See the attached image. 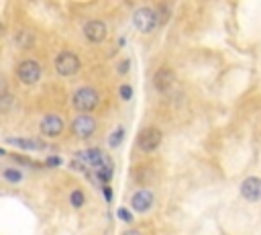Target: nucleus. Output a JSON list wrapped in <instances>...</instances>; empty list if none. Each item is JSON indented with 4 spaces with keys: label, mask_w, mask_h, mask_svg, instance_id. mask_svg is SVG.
<instances>
[{
    "label": "nucleus",
    "mask_w": 261,
    "mask_h": 235,
    "mask_svg": "<svg viewBox=\"0 0 261 235\" xmlns=\"http://www.w3.org/2000/svg\"><path fill=\"white\" fill-rule=\"evenodd\" d=\"M118 217H120L122 221H126V223H130V221H133V215H130L126 209H118Z\"/></svg>",
    "instance_id": "6ab92c4d"
},
{
    "label": "nucleus",
    "mask_w": 261,
    "mask_h": 235,
    "mask_svg": "<svg viewBox=\"0 0 261 235\" xmlns=\"http://www.w3.org/2000/svg\"><path fill=\"white\" fill-rule=\"evenodd\" d=\"M76 158L78 160H82L84 164H88V166H94L96 170L98 168H102L104 164H108L110 160L102 154V152H98V150H88V152H80V154H76Z\"/></svg>",
    "instance_id": "f8f14e48"
},
{
    "label": "nucleus",
    "mask_w": 261,
    "mask_h": 235,
    "mask_svg": "<svg viewBox=\"0 0 261 235\" xmlns=\"http://www.w3.org/2000/svg\"><path fill=\"white\" fill-rule=\"evenodd\" d=\"M5 154H7V152H5V150H0V156H5Z\"/></svg>",
    "instance_id": "b1692460"
},
{
    "label": "nucleus",
    "mask_w": 261,
    "mask_h": 235,
    "mask_svg": "<svg viewBox=\"0 0 261 235\" xmlns=\"http://www.w3.org/2000/svg\"><path fill=\"white\" fill-rule=\"evenodd\" d=\"M15 41H17L21 47H25V49H27V47L33 43V35H31V33H27V31H21V33H19V39H15Z\"/></svg>",
    "instance_id": "2eb2a0df"
},
{
    "label": "nucleus",
    "mask_w": 261,
    "mask_h": 235,
    "mask_svg": "<svg viewBox=\"0 0 261 235\" xmlns=\"http://www.w3.org/2000/svg\"><path fill=\"white\" fill-rule=\"evenodd\" d=\"M72 102H74L76 110H80V112H92L98 106V102H100V96H98V92L94 90V88L82 86V88H78V90L74 92Z\"/></svg>",
    "instance_id": "f257e3e1"
},
{
    "label": "nucleus",
    "mask_w": 261,
    "mask_h": 235,
    "mask_svg": "<svg viewBox=\"0 0 261 235\" xmlns=\"http://www.w3.org/2000/svg\"><path fill=\"white\" fill-rule=\"evenodd\" d=\"M59 164H61L59 158H49V160H47V166H53V168H55V166H59Z\"/></svg>",
    "instance_id": "aec40b11"
},
{
    "label": "nucleus",
    "mask_w": 261,
    "mask_h": 235,
    "mask_svg": "<svg viewBox=\"0 0 261 235\" xmlns=\"http://www.w3.org/2000/svg\"><path fill=\"white\" fill-rule=\"evenodd\" d=\"M72 131H74V135L78 139H88L96 131V119L90 116V114H78L74 119V123H72Z\"/></svg>",
    "instance_id": "39448f33"
},
{
    "label": "nucleus",
    "mask_w": 261,
    "mask_h": 235,
    "mask_svg": "<svg viewBox=\"0 0 261 235\" xmlns=\"http://www.w3.org/2000/svg\"><path fill=\"white\" fill-rule=\"evenodd\" d=\"M130 207L137 213H147L153 207V194L149 190H139L130 196Z\"/></svg>",
    "instance_id": "9b49d317"
},
{
    "label": "nucleus",
    "mask_w": 261,
    "mask_h": 235,
    "mask_svg": "<svg viewBox=\"0 0 261 235\" xmlns=\"http://www.w3.org/2000/svg\"><path fill=\"white\" fill-rule=\"evenodd\" d=\"M9 143L17 145V148H23V150H43L45 148V143L39 139H15V137H11Z\"/></svg>",
    "instance_id": "ddd939ff"
},
{
    "label": "nucleus",
    "mask_w": 261,
    "mask_h": 235,
    "mask_svg": "<svg viewBox=\"0 0 261 235\" xmlns=\"http://www.w3.org/2000/svg\"><path fill=\"white\" fill-rule=\"evenodd\" d=\"M3 37H5V25L0 23V39H3Z\"/></svg>",
    "instance_id": "5701e85b"
},
{
    "label": "nucleus",
    "mask_w": 261,
    "mask_h": 235,
    "mask_svg": "<svg viewBox=\"0 0 261 235\" xmlns=\"http://www.w3.org/2000/svg\"><path fill=\"white\" fill-rule=\"evenodd\" d=\"M17 76H19V80L23 84H29V86L39 82V78H41V66H39V62H35V60L21 62L19 68H17Z\"/></svg>",
    "instance_id": "20e7f679"
},
{
    "label": "nucleus",
    "mask_w": 261,
    "mask_h": 235,
    "mask_svg": "<svg viewBox=\"0 0 261 235\" xmlns=\"http://www.w3.org/2000/svg\"><path fill=\"white\" fill-rule=\"evenodd\" d=\"M70 202L74 204V207H82V204H84V192L82 190H74L72 196H70Z\"/></svg>",
    "instance_id": "dca6fc26"
},
{
    "label": "nucleus",
    "mask_w": 261,
    "mask_h": 235,
    "mask_svg": "<svg viewBox=\"0 0 261 235\" xmlns=\"http://www.w3.org/2000/svg\"><path fill=\"white\" fill-rule=\"evenodd\" d=\"M130 96H133V88H130L128 84L120 86V98H122V100H128Z\"/></svg>",
    "instance_id": "a211bd4d"
},
{
    "label": "nucleus",
    "mask_w": 261,
    "mask_h": 235,
    "mask_svg": "<svg viewBox=\"0 0 261 235\" xmlns=\"http://www.w3.org/2000/svg\"><path fill=\"white\" fill-rule=\"evenodd\" d=\"M84 35H86V39L90 43H102L106 39V35H108L106 23L104 21H98V19L88 21L86 27H84Z\"/></svg>",
    "instance_id": "0eeeda50"
},
{
    "label": "nucleus",
    "mask_w": 261,
    "mask_h": 235,
    "mask_svg": "<svg viewBox=\"0 0 261 235\" xmlns=\"http://www.w3.org/2000/svg\"><path fill=\"white\" fill-rule=\"evenodd\" d=\"M3 178L9 180V182H13V184H17V182L23 180V174H21L19 170H15V168H7V170L3 172Z\"/></svg>",
    "instance_id": "4468645a"
},
{
    "label": "nucleus",
    "mask_w": 261,
    "mask_h": 235,
    "mask_svg": "<svg viewBox=\"0 0 261 235\" xmlns=\"http://www.w3.org/2000/svg\"><path fill=\"white\" fill-rule=\"evenodd\" d=\"M63 127H65V123H63V119L59 114H45L41 125H39L41 133L45 137H59L63 133Z\"/></svg>",
    "instance_id": "6e6552de"
},
{
    "label": "nucleus",
    "mask_w": 261,
    "mask_h": 235,
    "mask_svg": "<svg viewBox=\"0 0 261 235\" xmlns=\"http://www.w3.org/2000/svg\"><path fill=\"white\" fill-rule=\"evenodd\" d=\"M133 23H135V27L139 29L141 33H151L153 29L159 25V15L151 7H141L133 15Z\"/></svg>",
    "instance_id": "7ed1b4c3"
},
{
    "label": "nucleus",
    "mask_w": 261,
    "mask_h": 235,
    "mask_svg": "<svg viewBox=\"0 0 261 235\" xmlns=\"http://www.w3.org/2000/svg\"><path fill=\"white\" fill-rule=\"evenodd\" d=\"M80 57L74 53V51H61L57 53L55 57V70L59 76H65V78H70L74 74L80 72Z\"/></svg>",
    "instance_id": "f03ea898"
},
{
    "label": "nucleus",
    "mask_w": 261,
    "mask_h": 235,
    "mask_svg": "<svg viewBox=\"0 0 261 235\" xmlns=\"http://www.w3.org/2000/svg\"><path fill=\"white\" fill-rule=\"evenodd\" d=\"M161 139H163V135H161V131H159L157 127H147V129H143V131L139 133L137 143H139V148H141L143 152H153V150L159 148Z\"/></svg>",
    "instance_id": "423d86ee"
},
{
    "label": "nucleus",
    "mask_w": 261,
    "mask_h": 235,
    "mask_svg": "<svg viewBox=\"0 0 261 235\" xmlns=\"http://www.w3.org/2000/svg\"><path fill=\"white\" fill-rule=\"evenodd\" d=\"M122 235H141V233H139L137 229H128V231H124Z\"/></svg>",
    "instance_id": "412c9836"
},
{
    "label": "nucleus",
    "mask_w": 261,
    "mask_h": 235,
    "mask_svg": "<svg viewBox=\"0 0 261 235\" xmlns=\"http://www.w3.org/2000/svg\"><path fill=\"white\" fill-rule=\"evenodd\" d=\"M174 82H176V74H174V70H170V68L157 70V74H155V78H153V84H155V88H157V92H161V94L170 92L172 86H174Z\"/></svg>",
    "instance_id": "9d476101"
},
{
    "label": "nucleus",
    "mask_w": 261,
    "mask_h": 235,
    "mask_svg": "<svg viewBox=\"0 0 261 235\" xmlns=\"http://www.w3.org/2000/svg\"><path fill=\"white\" fill-rule=\"evenodd\" d=\"M126 66H128V62H122V64H120V74H124V72H126V70H128V68H126Z\"/></svg>",
    "instance_id": "4be33fe9"
},
{
    "label": "nucleus",
    "mask_w": 261,
    "mask_h": 235,
    "mask_svg": "<svg viewBox=\"0 0 261 235\" xmlns=\"http://www.w3.org/2000/svg\"><path fill=\"white\" fill-rule=\"evenodd\" d=\"M122 135H124V131H122V127H118V129H116V133H112V135H110V139H108L110 148H116V145L122 141Z\"/></svg>",
    "instance_id": "f3484780"
},
{
    "label": "nucleus",
    "mask_w": 261,
    "mask_h": 235,
    "mask_svg": "<svg viewBox=\"0 0 261 235\" xmlns=\"http://www.w3.org/2000/svg\"><path fill=\"white\" fill-rule=\"evenodd\" d=\"M241 196L249 202L261 200V178L257 176H249V178L241 184Z\"/></svg>",
    "instance_id": "1a4fd4ad"
}]
</instances>
